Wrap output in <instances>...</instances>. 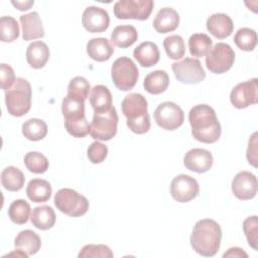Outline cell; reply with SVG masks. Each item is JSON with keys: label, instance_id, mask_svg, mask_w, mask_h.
<instances>
[{"label": "cell", "instance_id": "cell-37", "mask_svg": "<svg viewBox=\"0 0 258 258\" xmlns=\"http://www.w3.org/2000/svg\"><path fill=\"white\" fill-rule=\"evenodd\" d=\"M91 90L89 82L84 77H75L73 78L68 85V94L67 96L86 101L89 97V92Z\"/></svg>", "mask_w": 258, "mask_h": 258}, {"label": "cell", "instance_id": "cell-20", "mask_svg": "<svg viewBox=\"0 0 258 258\" xmlns=\"http://www.w3.org/2000/svg\"><path fill=\"white\" fill-rule=\"evenodd\" d=\"M88 55L99 62L107 61L114 53V47L105 37L92 38L87 43Z\"/></svg>", "mask_w": 258, "mask_h": 258}, {"label": "cell", "instance_id": "cell-45", "mask_svg": "<svg viewBox=\"0 0 258 258\" xmlns=\"http://www.w3.org/2000/svg\"><path fill=\"white\" fill-rule=\"evenodd\" d=\"M11 4L13 6H15L18 10L24 11V10H28L33 4L34 1L33 0H27V1H11Z\"/></svg>", "mask_w": 258, "mask_h": 258}, {"label": "cell", "instance_id": "cell-16", "mask_svg": "<svg viewBox=\"0 0 258 258\" xmlns=\"http://www.w3.org/2000/svg\"><path fill=\"white\" fill-rule=\"evenodd\" d=\"M183 163L188 170L197 173H204L212 167L213 155L209 150L194 148L185 153Z\"/></svg>", "mask_w": 258, "mask_h": 258}, {"label": "cell", "instance_id": "cell-17", "mask_svg": "<svg viewBox=\"0 0 258 258\" xmlns=\"http://www.w3.org/2000/svg\"><path fill=\"white\" fill-rule=\"evenodd\" d=\"M206 25L208 31L219 39L229 37L234 30V24L231 17L225 13L212 14L207 19Z\"/></svg>", "mask_w": 258, "mask_h": 258}, {"label": "cell", "instance_id": "cell-42", "mask_svg": "<svg viewBox=\"0 0 258 258\" xmlns=\"http://www.w3.org/2000/svg\"><path fill=\"white\" fill-rule=\"evenodd\" d=\"M15 81H16V78H15L13 69L6 63H1V66H0L1 88L4 91H7L8 89H10L13 86Z\"/></svg>", "mask_w": 258, "mask_h": 258}, {"label": "cell", "instance_id": "cell-13", "mask_svg": "<svg viewBox=\"0 0 258 258\" xmlns=\"http://www.w3.org/2000/svg\"><path fill=\"white\" fill-rule=\"evenodd\" d=\"M199 190L198 181L187 174L175 176L170 184V194L179 203H187L194 200L198 196Z\"/></svg>", "mask_w": 258, "mask_h": 258}, {"label": "cell", "instance_id": "cell-40", "mask_svg": "<svg viewBox=\"0 0 258 258\" xmlns=\"http://www.w3.org/2000/svg\"><path fill=\"white\" fill-rule=\"evenodd\" d=\"M108 155V147L102 142L94 141L87 149V156L92 163L103 162Z\"/></svg>", "mask_w": 258, "mask_h": 258}, {"label": "cell", "instance_id": "cell-12", "mask_svg": "<svg viewBox=\"0 0 258 258\" xmlns=\"http://www.w3.org/2000/svg\"><path fill=\"white\" fill-rule=\"evenodd\" d=\"M177 81L183 84H198L206 78L205 70L200 60L185 57L184 59L174 62L171 66Z\"/></svg>", "mask_w": 258, "mask_h": 258}, {"label": "cell", "instance_id": "cell-36", "mask_svg": "<svg viewBox=\"0 0 258 258\" xmlns=\"http://www.w3.org/2000/svg\"><path fill=\"white\" fill-rule=\"evenodd\" d=\"M24 164L26 168L33 173H44L49 167V161L42 153L30 151L24 156Z\"/></svg>", "mask_w": 258, "mask_h": 258}, {"label": "cell", "instance_id": "cell-32", "mask_svg": "<svg viewBox=\"0 0 258 258\" xmlns=\"http://www.w3.org/2000/svg\"><path fill=\"white\" fill-rule=\"evenodd\" d=\"M22 134L31 141L43 139L47 134V125L43 120L32 118L25 121L22 125Z\"/></svg>", "mask_w": 258, "mask_h": 258}, {"label": "cell", "instance_id": "cell-2", "mask_svg": "<svg viewBox=\"0 0 258 258\" xmlns=\"http://www.w3.org/2000/svg\"><path fill=\"white\" fill-rule=\"evenodd\" d=\"M221 239L222 230L220 225L212 219H202L194 226L190 245L199 255L212 257L219 251Z\"/></svg>", "mask_w": 258, "mask_h": 258}, {"label": "cell", "instance_id": "cell-14", "mask_svg": "<svg viewBox=\"0 0 258 258\" xmlns=\"http://www.w3.org/2000/svg\"><path fill=\"white\" fill-rule=\"evenodd\" d=\"M84 28L91 33H99L108 29L110 17L107 10L98 6H88L82 15Z\"/></svg>", "mask_w": 258, "mask_h": 258}, {"label": "cell", "instance_id": "cell-46", "mask_svg": "<svg viewBox=\"0 0 258 258\" xmlns=\"http://www.w3.org/2000/svg\"><path fill=\"white\" fill-rule=\"evenodd\" d=\"M7 256H16V257H24V258H27V257H28V254L25 253V252H23V251H21V250L16 249V251L11 252V253L8 254Z\"/></svg>", "mask_w": 258, "mask_h": 258}, {"label": "cell", "instance_id": "cell-11", "mask_svg": "<svg viewBox=\"0 0 258 258\" xmlns=\"http://www.w3.org/2000/svg\"><path fill=\"white\" fill-rule=\"evenodd\" d=\"M230 101L237 109H245L258 102V79L237 84L231 91Z\"/></svg>", "mask_w": 258, "mask_h": 258}, {"label": "cell", "instance_id": "cell-25", "mask_svg": "<svg viewBox=\"0 0 258 258\" xmlns=\"http://www.w3.org/2000/svg\"><path fill=\"white\" fill-rule=\"evenodd\" d=\"M32 225L39 230L51 229L56 221V215L54 210L47 205L35 207L32 210L30 217Z\"/></svg>", "mask_w": 258, "mask_h": 258}, {"label": "cell", "instance_id": "cell-34", "mask_svg": "<svg viewBox=\"0 0 258 258\" xmlns=\"http://www.w3.org/2000/svg\"><path fill=\"white\" fill-rule=\"evenodd\" d=\"M234 42L240 49L252 51L257 45V33L252 28H240L234 36Z\"/></svg>", "mask_w": 258, "mask_h": 258}, {"label": "cell", "instance_id": "cell-18", "mask_svg": "<svg viewBox=\"0 0 258 258\" xmlns=\"http://www.w3.org/2000/svg\"><path fill=\"white\" fill-rule=\"evenodd\" d=\"M22 28V37L24 40H32L42 38L44 36V28L39 14L32 11L19 17Z\"/></svg>", "mask_w": 258, "mask_h": 258}, {"label": "cell", "instance_id": "cell-26", "mask_svg": "<svg viewBox=\"0 0 258 258\" xmlns=\"http://www.w3.org/2000/svg\"><path fill=\"white\" fill-rule=\"evenodd\" d=\"M169 76L163 70H156L150 72L143 81L145 91L152 95L163 93L169 86Z\"/></svg>", "mask_w": 258, "mask_h": 258}, {"label": "cell", "instance_id": "cell-8", "mask_svg": "<svg viewBox=\"0 0 258 258\" xmlns=\"http://www.w3.org/2000/svg\"><path fill=\"white\" fill-rule=\"evenodd\" d=\"M153 6L152 0H119L114 4V13L119 19L145 20Z\"/></svg>", "mask_w": 258, "mask_h": 258}, {"label": "cell", "instance_id": "cell-4", "mask_svg": "<svg viewBox=\"0 0 258 258\" xmlns=\"http://www.w3.org/2000/svg\"><path fill=\"white\" fill-rule=\"evenodd\" d=\"M32 90L29 82L16 78L13 86L5 91V105L8 113L14 117L24 116L31 107Z\"/></svg>", "mask_w": 258, "mask_h": 258}, {"label": "cell", "instance_id": "cell-44", "mask_svg": "<svg viewBox=\"0 0 258 258\" xmlns=\"http://www.w3.org/2000/svg\"><path fill=\"white\" fill-rule=\"evenodd\" d=\"M223 257H248V254L246 252H244L242 249L234 247V248H230L228 250V252H226Z\"/></svg>", "mask_w": 258, "mask_h": 258}, {"label": "cell", "instance_id": "cell-21", "mask_svg": "<svg viewBox=\"0 0 258 258\" xmlns=\"http://www.w3.org/2000/svg\"><path fill=\"white\" fill-rule=\"evenodd\" d=\"M133 56L141 67L149 68L159 61L160 53L154 42L144 41L134 48Z\"/></svg>", "mask_w": 258, "mask_h": 258}, {"label": "cell", "instance_id": "cell-43", "mask_svg": "<svg viewBox=\"0 0 258 258\" xmlns=\"http://www.w3.org/2000/svg\"><path fill=\"white\" fill-rule=\"evenodd\" d=\"M247 158L249 163H251L254 167H257V132H254L249 139Z\"/></svg>", "mask_w": 258, "mask_h": 258}, {"label": "cell", "instance_id": "cell-23", "mask_svg": "<svg viewBox=\"0 0 258 258\" xmlns=\"http://www.w3.org/2000/svg\"><path fill=\"white\" fill-rule=\"evenodd\" d=\"M49 48L43 41L31 42L26 49V60L33 69L43 68L49 59Z\"/></svg>", "mask_w": 258, "mask_h": 258}, {"label": "cell", "instance_id": "cell-28", "mask_svg": "<svg viewBox=\"0 0 258 258\" xmlns=\"http://www.w3.org/2000/svg\"><path fill=\"white\" fill-rule=\"evenodd\" d=\"M138 37L137 30L132 25H118L111 34V42L121 48L131 46Z\"/></svg>", "mask_w": 258, "mask_h": 258}, {"label": "cell", "instance_id": "cell-10", "mask_svg": "<svg viewBox=\"0 0 258 258\" xmlns=\"http://www.w3.org/2000/svg\"><path fill=\"white\" fill-rule=\"evenodd\" d=\"M153 116L156 124L165 130H175L179 128L184 121L182 109L173 102H163L159 104Z\"/></svg>", "mask_w": 258, "mask_h": 258}, {"label": "cell", "instance_id": "cell-31", "mask_svg": "<svg viewBox=\"0 0 258 258\" xmlns=\"http://www.w3.org/2000/svg\"><path fill=\"white\" fill-rule=\"evenodd\" d=\"M213 41L205 33H195L188 39V48L192 56L203 57L207 56L211 51Z\"/></svg>", "mask_w": 258, "mask_h": 258}, {"label": "cell", "instance_id": "cell-6", "mask_svg": "<svg viewBox=\"0 0 258 258\" xmlns=\"http://www.w3.org/2000/svg\"><path fill=\"white\" fill-rule=\"evenodd\" d=\"M118 121L119 118L115 107L104 113H94L89 133L94 139L102 141L110 140L117 133Z\"/></svg>", "mask_w": 258, "mask_h": 258}, {"label": "cell", "instance_id": "cell-33", "mask_svg": "<svg viewBox=\"0 0 258 258\" xmlns=\"http://www.w3.org/2000/svg\"><path fill=\"white\" fill-rule=\"evenodd\" d=\"M30 215L29 204L22 199L14 200L8 208V216L10 220L17 225L26 224Z\"/></svg>", "mask_w": 258, "mask_h": 258}, {"label": "cell", "instance_id": "cell-15", "mask_svg": "<svg viewBox=\"0 0 258 258\" xmlns=\"http://www.w3.org/2000/svg\"><path fill=\"white\" fill-rule=\"evenodd\" d=\"M232 191L239 200H251L257 194V177L250 171H241L232 180Z\"/></svg>", "mask_w": 258, "mask_h": 258}, {"label": "cell", "instance_id": "cell-3", "mask_svg": "<svg viewBox=\"0 0 258 258\" xmlns=\"http://www.w3.org/2000/svg\"><path fill=\"white\" fill-rule=\"evenodd\" d=\"M122 112L127 118L128 128L136 133H146L150 128V117L147 112V101L139 93H131L122 101Z\"/></svg>", "mask_w": 258, "mask_h": 258}, {"label": "cell", "instance_id": "cell-7", "mask_svg": "<svg viewBox=\"0 0 258 258\" xmlns=\"http://www.w3.org/2000/svg\"><path fill=\"white\" fill-rule=\"evenodd\" d=\"M111 77L114 85L120 91H129L136 85L138 69L129 57L122 56L114 61L111 69Z\"/></svg>", "mask_w": 258, "mask_h": 258}, {"label": "cell", "instance_id": "cell-9", "mask_svg": "<svg viewBox=\"0 0 258 258\" xmlns=\"http://www.w3.org/2000/svg\"><path fill=\"white\" fill-rule=\"evenodd\" d=\"M235 61L233 48L225 42H218L212 47L206 56V67L215 74H223L229 71Z\"/></svg>", "mask_w": 258, "mask_h": 258}, {"label": "cell", "instance_id": "cell-24", "mask_svg": "<svg viewBox=\"0 0 258 258\" xmlns=\"http://www.w3.org/2000/svg\"><path fill=\"white\" fill-rule=\"evenodd\" d=\"M14 247L30 255L36 254L41 247L40 237L32 230H24L18 233L14 240Z\"/></svg>", "mask_w": 258, "mask_h": 258}, {"label": "cell", "instance_id": "cell-5", "mask_svg": "<svg viewBox=\"0 0 258 258\" xmlns=\"http://www.w3.org/2000/svg\"><path fill=\"white\" fill-rule=\"evenodd\" d=\"M54 205L70 217H80L89 210V201L85 196L72 188H61L54 196Z\"/></svg>", "mask_w": 258, "mask_h": 258}, {"label": "cell", "instance_id": "cell-35", "mask_svg": "<svg viewBox=\"0 0 258 258\" xmlns=\"http://www.w3.org/2000/svg\"><path fill=\"white\" fill-rule=\"evenodd\" d=\"M163 46L167 56L171 59H180L185 54V43L180 35L173 34L167 36L163 40Z\"/></svg>", "mask_w": 258, "mask_h": 258}, {"label": "cell", "instance_id": "cell-38", "mask_svg": "<svg viewBox=\"0 0 258 258\" xmlns=\"http://www.w3.org/2000/svg\"><path fill=\"white\" fill-rule=\"evenodd\" d=\"M19 36V26L15 18L2 16L0 19V37L3 42H12Z\"/></svg>", "mask_w": 258, "mask_h": 258}, {"label": "cell", "instance_id": "cell-1", "mask_svg": "<svg viewBox=\"0 0 258 258\" xmlns=\"http://www.w3.org/2000/svg\"><path fill=\"white\" fill-rule=\"evenodd\" d=\"M191 134L198 141L214 143L221 136V125L215 110L206 104H199L191 108L188 115Z\"/></svg>", "mask_w": 258, "mask_h": 258}, {"label": "cell", "instance_id": "cell-39", "mask_svg": "<svg viewBox=\"0 0 258 258\" xmlns=\"http://www.w3.org/2000/svg\"><path fill=\"white\" fill-rule=\"evenodd\" d=\"M114 256L111 249L106 245H85L78 257L79 258H87V257H102V258H112Z\"/></svg>", "mask_w": 258, "mask_h": 258}, {"label": "cell", "instance_id": "cell-27", "mask_svg": "<svg viewBox=\"0 0 258 258\" xmlns=\"http://www.w3.org/2000/svg\"><path fill=\"white\" fill-rule=\"evenodd\" d=\"M52 188L50 183L41 178L31 179L26 186V195L28 199L34 203H43L50 199Z\"/></svg>", "mask_w": 258, "mask_h": 258}, {"label": "cell", "instance_id": "cell-30", "mask_svg": "<svg viewBox=\"0 0 258 258\" xmlns=\"http://www.w3.org/2000/svg\"><path fill=\"white\" fill-rule=\"evenodd\" d=\"M22 171L14 166H7L1 172V184L8 191H19L24 185Z\"/></svg>", "mask_w": 258, "mask_h": 258}, {"label": "cell", "instance_id": "cell-41", "mask_svg": "<svg viewBox=\"0 0 258 258\" xmlns=\"http://www.w3.org/2000/svg\"><path fill=\"white\" fill-rule=\"evenodd\" d=\"M243 230L246 235L248 244L257 250V231H258V219L257 216L248 217L243 223Z\"/></svg>", "mask_w": 258, "mask_h": 258}, {"label": "cell", "instance_id": "cell-29", "mask_svg": "<svg viewBox=\"0 0 258 258\" xmlns=\"http://www.w3.org/2000/svg\"><path fill=\"white\" fill-rule=\"evenodd\" d=\"M61 111L64 117V122H74L82 120L86 118L85 101L66 96L62 100Z\"/></svg>", "mask_w": 258, "mask_h": 258}, {"label": "cell", "instance_id": "cell-19", "mask_svg": "<svg viewBox=\"0 0 258 258\" xmlns=\"http://www.w3.org/2000/svg\"><path fill=\"white\" fill-rule=\"evenodd\" d=\"M179 25V14L171 7L161 8L153 20V27L159 33L175 30Z\"/></svg>", "mask_w": 258, "mask_h": 258}, {"label": "cell", "instance_id": "cell-22", "mask_svg": "<svg viewBox=\"0 0 258 258\" xmlns=\"http://www.w3.org/2000/svg\"><path fill=\"white\" fill-rule=\"evenodd\" d=\"M112 103V94L106 86L96 85L91 89L90 104L94 113H104L109 111L113 107Z\"/></svg>", "mask_w": 258, "mask_h": 258}]
</instances>
